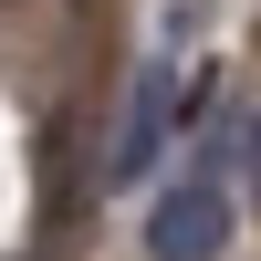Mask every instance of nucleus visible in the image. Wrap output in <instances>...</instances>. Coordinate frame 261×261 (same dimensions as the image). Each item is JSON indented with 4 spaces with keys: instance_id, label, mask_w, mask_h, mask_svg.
I'll return each mask as SVG.
<instances>
[{
    "instance_id": "obj_1",
    "label": "nucleus",
    "mask_w": 261,
    "mask_h": 261,
    "mask_svg": "<svg viewBox=\"0 0 261 261\" xmlns=\"http://www.w3.org/2000/svg\"><path fill=\"white\" fill-rule=\"evenodd\" d=\"M220 241H230L220 178H178L157 209H146V251H157V261H220Z\"/></svg>"
},
{
    "instance_id": "obj_2",
    "label": "nucleus",
    "mask_w": 261,
    "mask_h": 261,
    "mask_svg": "<svg viewBox=\"0 0 261 261\" xmlns=\"http://www.w3.org/2000/svg\"><path fill=\"white\" fill-rule=\"evenodd\" d=\"M157 146H167V73H136V105H125V136H115V157H105V178H146L157 167Z\"/></svg>"
},
{
    "instance_id": "obj_3",
    "label": "nucleus",
    "mask_w": 261,
    "mask_h": 261,
    "mask_svg": "<svg viewBox=\"0 0 261 261\" xmlns=\"http://www.w3.org/2000/svg\"><path fill=\"white\" fill-rule=\"evenodd\" d=\"M251 167H261V136H251Z\"/></svg>"
}]
</instances>
